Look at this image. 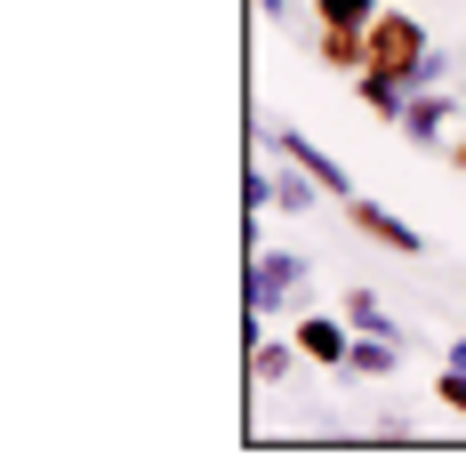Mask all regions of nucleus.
<instances>
[{
    "label": "nucleus",
    "instance_id": "nucleus-16",
    "mask_svg": "<svg viewBox=\"0 0 466 466\" xmlns=\"http://www.w3.org/2000/svg\"><path fill=\"white\" fill-rule=\"evenodd\" d=\"M442 169H459V177H466V137H442Z\"/></svg>",
    "mask_w": 466,
    "mask_h": 466
},
{
    "label": "nucleus",
    "instance_id": "nucleus-14",
    "mask_svg": "<svg viewBox=\"0 0 466 466\" xmlns=\"http://www.w3.org/2000/svg\"><path fill=\"white\" fill-rule=\"evenodd\" d=\"M434 402H442L451 419H466V370H451V362H442V378H434Z\"/></svg>",
    "mask_w": 466,
    "mask_h": 466
},
{
    "label": "nucleus",
    "instance_id": "nucleus-11",
    "mask_svg": "<svg viewBox=\"0 0 466 466\" xmlns=\"http://www.w3.org/2000/svg\"><path fill=\"white\" fill-rule=\"evenodd\" d=\"M354 96L370 105L378 121H402V105H410V89H402V81H386V73H354Z\"/></svg>",
    "mask_w": 466,
    "mask_h": 466
},
{
    "label": "nucleus",
    "instance_id": "nucleus-12",
    "mask_svg": "<svg viewBox=\"0 0 466 466\" xmlns=\"http://www.w3.org/2000/svg\"><path fill=\"white\" fill-rule=\"evenodd\" d=\"M338 314H346L354 329H394V322H386V306H378V289H362V281L346 289V306H338Z\"/></svg>",
    "mask_w": 466,
    "mask_h": 466
},
{
    "label": "nucleus",
    "instance_id": "nucleus-10",
    "mask_svg": "<svg viewBox=\"0 0 466 466\" xmlns=\"http://www.w3.org/2000/svg\"><path fill=\"white\" fill-rule=\"evenodd\" d=\"M314 201H329V193H322V177H306L298 161H281V169H274V209H281V218H306Z\"/></svg>",
    "mask_w": 466,
    "mask_h": 466
},
{
    "label": "nucleus",
    "instance_id": "nucleus-5",
    "mask_svg": "<svg viewBox=\"0 0 466 466\" xmlns=\"http://www.w3.org/2000/svg\"><path fill=\"white\" fill-rule=\"evenodd\" d=\"M346 218H354V233H362V241L394 249V258H419V249H426V241H419V226H402V218H394L386 201H362V193H354V201H346Z\"/></svg>",
    "mask_w": 466,
    "mask_h": 466
},
{
    "label": "nucleus",
    "instance_id": "nucleus-17",
    "mask_svg": "<svg viewBox=\"0 0 466 466\" xmlns=\"http://www.w3.org/2000/svg\"><path fill=\"white\" fill-rule=\"evenodd\" d=\"M442 362H451V370H466V338H451V346H442Z\"/></svg>",
    "mask_w": 466,
    "mask_h": 466
},
{
    "label": "nucleus",
    "instance_id": "nucleus-4",
    "mask_svg": "<svg viewBox=\"0 0 466 466\" xmlns=\"http://www.w3.org/2000/svg\"><path fill=\"white\" fill-rule=\"evenodd\" d=\"M266 153H281V161H298L306 177H322V193H329V201H354V186H346V169H338V161H329V153H322L314 137H306V129H274V137H266Z\"/></svg>",
    "mask_w": 466,
    "mask_h": 466
},
{
    "label": "nucleus",
    "instance_id": "nucleus-13",
    "mask_svg": "<svg viewBox=\"0 0 466 466\" xmlns=\"http://www.w3.org/2000/svg\"><path fill=\"white\" fill-rule=\"evenodd\" d=\"M378 0H314V25H370Z\"/></svg>",
    "mask_w": 466,
    "mask_h": 466
},
{
    "label": "nucleus",
    "instance_id": "nucleus-6",
    "mask_svg": "<svg viewBox=\"0 0 466 466\" xmlns=\"http://www.w3.org/2000/svg\"><path fill=\"white\" fill-rule=\"evenodd\" d=\"M314 65L354 81V73L370 65V25H314Z\"/></svg>",
    "mask_w": 466,
    "mask_h": 466
},
{
    "label": "nucleus",
    "instance_id": "nucleus-2",
    "mask_svg": "<svg viewBox=\"0 0 466 466\" xmlns=\"http://www.w3.org/2000/svg\"><path fill=\"white\" fill-rule=\"evenodd\" d=\"M306 274H314V266H306L298 249H258V258H249V322L281 314V306L306 289Z\"/></svg>",
    "mask_w": 466,
    "mask_h": 466
},
{
    "label": "nucleus",
    "instance_id": "nucleus-8",
    "mask_svg": "<svg viewBox=\"0 0 466 466\" xmlns=\"http://www.w3.org/2000/svg\"><path fill=\"white\" fill-rule=\"evenodd\" d=\"M346 370H354V378H394V370H402V329H354Z\"/></svg>",
    "mask_w": 466,
    "mask_h": 466
},
{
    "label": "nucleus",
    "instance_id": "nucleus-15",
    "mask_svg": "<svg viewBox=\"0 0 466 466\" xmlns=\"http://www.w3.org/2000/svg\"><path fill=\"white\" fill-rule=\"evenodd\" d=\"M258 16H266V25H289V16H298V0H258Z\"/></svg>",
    "mask_w": 466,
    "mask_h": 466
},
{
    "label": "nucleus",
    "instance_id": "nucleus-7",
    "mask_svg": "<svg viewBox=\"0 0 466 466\" xmlns=\"http://www.w3.org/2000/svg\"><path fill=\"white\" fill-rule=\"evenodd\" d=\"M394 129L410 145H426V153H442V137H451V89H410V105H402Z\"/></svg>",
    "mask_w": 466,
    "mask_h": 466
},
{
    "label": "nucleus",
    "instance_id": "nucleus-1",
    "mask_svg": "<svg viewBox=\"0 0 466 466\" xmlns=\"http://www.w3.org/2000/svg\"><path fill=\"white\" fill-rule=\"evenodd\" d=\"M426 25L410 8H378L370 16V65L362 73H386V81H402V89H419V65H426Z\"/></svg>",
    "mask_w": 466,
    "mask_h": 466
},
{
    "label": "nucleus",
    "instance_id": "nucleus-9",
    "mask_svg": "<svg viewBox=\"0 0 466 466\" xmlns=\"http://www.w3.org/2000/svg\"><path fill=\"white\" fill-rule=\"evenodd\" d=\"M298 362H306L298 338H266V329H249V378H258V386H281Z\"/></svg>",
    "mask_w": 466,
    "mask_h": 466
},
{
    "label": "nucleus",
    "instance_id": "nucleus-3",
    "mask_svg": "<svg viewBox=\"0 0 466 466\" xmlns=\"http://www.w3.org/2000/svg\"><path fill=\"white\" fill-rule=\"evenodd\" d=\"M289 338H298V354H306L314 370H346V354H354V322H346V314H298Z\"/></svg>",
    "mask_w": 466,
    "mask_h": 466
}]
</instances>
